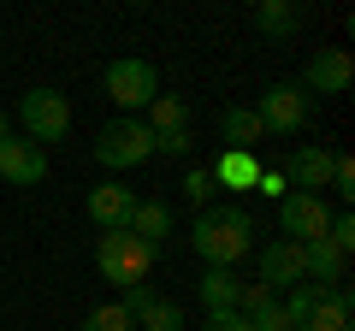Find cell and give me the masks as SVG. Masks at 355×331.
Returning <instances> with one entry per match:
<instances>
[{
    "mask_svg": "<svg viewBox=\"0 0 355 331\" xmlns=\"http://www.w3.org/2000/svg\"><path fill=\"white\" fill-rule=\"evenodd\" d=\"M196 142H190V130H172V136H154V160H184Z\"/></svg>",
    "mask_w": 355,
    "mask_h": 331,
    "instance_id": "obj_25",
    "label": "cell"
},
{
    "mask_svg": "<svg viewBox=\"0 0 355 331\" xmlns=\"http://www.w3.org/2000/svg\"><path fill=\"white\" fill-rule=\"evenodd\" d=\"M137 331H184V307H178L172 296H154L137 314Z\"/></svg>",
    "mask_w": 355,
    "mask_h": 331,
    "instance_id": "obj_21",
    "label": "cell"
},
{
    "mask_svg": "<svg viewBox=\"0 0 355 331\" xmlns=\"http://www.w3.org/2000/svg\"><path fill=\"white\" fill-rule=\"evenodd\" d=\"M6 142H12V118L0 113V148H6Z\"/></svg>",
    "mask_w": 355,
    "mask_h": 331,
    "instance_id": "obj_31",
    "label": "cell"
},
{
    "mask_svg": "<svg viewBox=\"0 0 355 331\" xmlns=\"http://www.w3.org/2000/svg\"><path fill=\"white\" fill-rule=\"evenodd\" d=\"M0 178L12 184V190H36V184L48 178V148H36V142L12 136L6 148H0Z\"/></svg>",
    "mask_w": 355,
    "mask_h": 331,
    "instance_id": "obj_12",
    "label": "cell"
},
{
    "mask_svg": "<svg viewBox=\"0 0 355 331\" xmlns=\"http://www.w3.org/2000/svg\"><path fill=\"white\" fill-rule=\"evenodd\" d=\"M249 331H291V319H284V307H279V296L261 307V314H249Z\"/></svg>",
    "mask_w": 355,
    "mask_h": 331,
    "instance_id": "obj_26",
    "label": "cell"
},
{
    "mask_svg": "<svg viewBox=\"0 0 355 331\" xmlns=\"http://www.w3.org/2000/svg\"><path fill=\"white\" fill-rule=\"evenodd\" d=\"M95 267H101L107 284L130 290V284H148V272H154V249H148V242H137L130 231H107L101 249H95Z\"/></svg>",
    "mask_w": 355,
    "mask_h": 331,
    "instance_id": "obj_5",
    "label": "cell"
},
{
    "mask_svg": "<svg viewBox=\"0 0 355 331\" xmlns=\"http://www.w3.org/2000/svg\"><path fill=\"white\" fill-rule=\"evenodd\" d=\"M184 195L196 202V213H202V207H214V178H207V172H190V178H184Z\"/></svg>",
    "mask_w": 355,
    "mask_h": 331,
    "instance_id": "obj_28",
    "label": "cell"
},
{
    "mask_svg": "<svg viewBox=\"0 0 355 331\" xmlns=\"http://www.w3.org/2000/svg\"><path fill=\"white\" fill-rule=\"evenodd\" d=\"M148 160H154V130L142 118L101 125V136H95V166L101 172H130V166H148Z\"/></svg>",
    "mask_w": 355,
    "mask_h": 331,
    "instance_id": "obj_3",
    "label": "cell"
},
{
    "mask_svg": "<svg viewBox=\"0 0 355 331\" xmlns=\"http://www.w3.org/2000/svg\"><path fill=\"white\" fill-rule=\"evenodd\" d=\"M101 89H107V101L119 107V118H142L148 113V101L160 95V71H154L148 60H113L101 71Z\"/></svg>",
    "mask_w": 355,
    "mask_h": 331,
    "instance_id": "obj_2",
    "label": "cell"
},
{
    "mask_svg": "<svg viewBox=\"0 0 355 331\" xmlns=\"http://www.w3.org/2000/svg\"><path fill=\"white\" fill-rule=\"evenodd\" d=\"M214 190H254V178H261V154H225L219 148V160H214Z\"/></svg>",
    "mask_w": 355,
    "mask_h": 331,
    "instance_id": "obj_17",
    "label": "cell"
},
{
    "mask_svg": "<svg viewBox=\"0 0 355 331\" xmlns=\"http://www.w3.org/2000/svg\"><path fill=\"white\" fill-rule=\"evenodd\" d=\"M219 142H225V154H254L266 142L261 118H254V107H225L219 113Z\"/></svg>",
    "mask_w": 355,
    "mask_h": 331,
    "instance_id": "obj_13",
    "label": "cell"
},
{
    "mask_svg": "<svg viewBox=\"0 0 355 331\" xmlns=\"http://www.w3.org/2000/svg\"><path fill=\"white\" fill-rule=\"evenodd\" d=\"M207 331H249L243 314H207Z\"/></svg>",
    "mask_w": 355,
    "mask_h": 331,
    "instance_id": "obj_30",
    "label": "cell"
},
{
    "mask_svg": "<svg viewBox=\"0 0 355 331\" xmlns=\"http://www.w3.org/2000/svg\"><path fill=\"white\" fill-rule=\"evenodd\" d=\"M190 249L207 260V267H237L243 255H254V225H249V213L243 207H202L196 213V225H190Z\"/></svg>",
    "mask_w": 355,
    "mask_h": 331,
    "instance_id": "obj_1",
    "label": "cell"
},
{
    "mask_svg": "<svg viewBox=\"0 0 355 331\" xmlns=\"http://www.w3.org/2000/svg\"><path fill=\"white\" fill-rule=\"evenodd\" d=\"M12 118H18V130H24V142L48 148V142H65V130H71V101H65L60 89H24Z\"/></svg>",
    "mask_w": 355,
    "mask_h": 331,
    "instance_id": "obj_4",
    "label": "cell"
},
{
    "mask_svg": "<svg viewBox=\"0 0 355 331\" xmlns=\"http://www.w3.org/2000/svg\"><path fill=\"white\" fill-rule=\"evenodd\" d=\"M130 237L148 242L154 255H160V242L172 237V207H166V202H137V213H130Z\"/></svg>",
    "mask_w": 355,
    "mask_h": 331,
    "instance_id": "obj_18",
    "label": "cell"
},
{
    "mask_svg": "<svg viewBox=\"0 0 355 331\" xmlns=\"http://www.w3.org/2000/svg\"><path fill=\"white\" fill-rule=\"evenodd\" d=\"M331 160H338L331 148L308 142V148H296L291 160L279 166V172H284V184H291V190H302V195H320V190H331Z\"/></svg>",
    "mask_w": 355,
    "mask_h": 331,
    "instance_id": "obj_11",
    "label": "cell"
},
{
    "mask_svg": "<svg viewBox=\"0 0 355 331\" xmlns=\"http://www.w3.org/2000/svg\"><path fill=\"white\" fill-rule=\"evenodd\" d=\"M279 231H284V242H314V237H326V231H331V202H326V195L291 190V195L279 202Z\"/></svg>",
    "mask_w": 355,
    "mask_h": 331,
    "instance_id": "obj_7",
    "label": "cell"
},
{
    "mask_svg": "<svg viewBox=\"0 0 355 331\" xmlns=\"http://www.w3.org/2000/svg\"><path fill=\"white\" fill-rule=\"evenodd\" d=\"M254 195H266V202H284V195H291V184H284L279 166H261V178H254Z\"/></svg>",
    "mask_w": 355,
    "mask_h": 331,
    "instance_id": "obj_24",
    "label": "cell"
},
{
    "mask_svg": "<svg viewBox=\"0 0 355 331\" xmlns=\"http://www.w3.org/2000/svg\"><path fill=\"white\" fill-rule=\"evenodd\" d=\"M83 213H89V225L101 231H130V213H137V195H130V184H119V178H107V184H95V190L83 195Z\"/></svg>",
    "mask_w": 355,
    "mask_h": 331,
    "instance_id": "obj_8",
    "label": "cell"
},
{
    "mask_svg": "<svg viewBox=\"0 0 355 331\" xmlns=\"http://www.w3.org/2000/svg\"><path fill=\"white\" fill-rule=\"evenodd\" d=\"M142 125H148L154 136L190 130V107H184V95H154V101H148V118H142Z\"/></svg>",
    "mask_w": 355,
    "mask_h": 331,
    "instance_id": "obj_20",
    "label": "cell"
},
{
    "mask_svg": "<svg viewBox=\"0 0 355 331\" xmlns=\"http://www.w3.org/2000/svg\"><path fill=\"white\" fill-rule=\"evenodd\" d=\"M254 267H261V278L254 284H266V290L279 296V290H291V284H308V267H302V242H266L261 255H254Z\"/></svg>",
    "mask_w": 355,
    "mask_h": 331,
    "instance_id": "obj_10",
    "label": "cell"
},
{
    "mask_svg": "<svg viewBox=\"0 0 355 331\" xmlns=\"http://www.w3.org/2000/svg\"><path fill=\"white\" fill-rule=\"evenodd\" d=\"M237 290H243V278L225 272V267H207L202 284H196V296H202L207 314H237Z\"/></svg>",
    "mask_w": 355,
    "mask_h": 331,
    "instance_id": "obj_16",
    "label": "cell"
},
{
    "mask_svg": "<svg viewBox=\"0 0 355 331\" xmlns=\"http://www.w3.org/2000/svg\"><path fill=\"white\" fill-rule=\"evenodd\" d=\"M266 302H272V290H266V284H243V290H237V314H243V319L261 314Z\"/></svg>",
    "mask_w": 355,
    "mask_h": 331,
    "instance_id": "obj_29",
    "label": "cell"
},
{
    "mask_svg": "<svg viewBox=\"0 0 355 331\" xmlns=\"http://www.w3.org/2000/svg\"><path fill=\"white\" fill-rule=\"evenodd\" d=\"M83 331H137V319L125 314V302H107V307H89Z\"/></svg>",
    "mask_w": 355,
    "mask_h": 331,
    "instance_id": "obj_23",
    "label": "cell"
},
{
    "mask_svg": "<svg viewBox=\"0 0 355 331\" xmlns=\"http://www.w3.org/2000/svg\"><path fill=\"white\" fill-rule=\"evenodd\" d=\"M302 267H308V284H320V290H331V284H343V272H349V260L331 249L326 237L302 242Z\"/></svg>",
    "mask_w": 355,
    "mask_h": 331,
    "instance_id": "obj_15",
    "label": "cell"
},
{
    "mask_svg": "<svg viewBox=\"0 0 355 331\" xmlns=\"http://www.w3.org/2000/svg\"><path fill=\"white\" fill-rule=\"evenodd\" d=\"M320 296H326V290H320V284H291V290H284V319H291V331H302L308 325V314H314V302H320Z\"/></svg>",
    "mask_w": 355,
    "mask_h": 331,
    "instance_id": "obj_22",
    "label": "cell"
},
{
    "mask_svg": "<svg viewBox=\"0 0 355 331\" xmlns=\"http://www.w3.org/2000/svg\"><path fill=\"white\" fill-rule=\"evenodd\" d=\"M349 77H355V60H349V48H320L314 60L302 65V95H343L349 89Z\"/></svg>",
    "mask_w": 355,
    "mask_h": 331,
    "instance_id": "obj_9",
    "label": "cell"
},
{
    "mask_svg": "<svg viewBox=\"0 0 355 331\" xmlns=\"http://www.w3.org/2000/svg\"><path fill=\"white\" fill-rule=\"evenodd\" d=\"M349 314H355L349 284H331V290L314 302V314H308V325H302V331H355V325H349Z\"/></svg>",
    "mask_w": 355,
    "mask_h": 331,
    "instance_id": "obj_14",
    "label": "cell"
},
{
    "mask_svg": "<svg viewBox=\"0 0 355 331\" xmlns=\"http://www.w3.org/2000/svg\"><path fill=\"white\" fill-rule=\"evenodd\" d=\"M254 118H261V130H272V136H296V130L308 125V95L302 83H266V95L254 101Z\"/></svg>",
    "mask_w": 355,
    "mask_h": 331,
    "instance_id": "obj_6",
    "label": "cell"
},
{
    "mask_svg": "<svg viewBox=\"0 0 355 331\" xmlns=\"http://www.w3.org/2000/svg\"><path fill=\"white\" fill-rule=\"evenodd\" d=\"M254 30L261 36H296L302 30V6H291V0H261L254 6Z\"/></svg>",
    "mask_w": 355,
    "mask_h": 331,
    "instance_id": "obj_19",
    "label": "cell"
},
{
    "mask_svg": "<svg viewBox=\"0 0 355 331\" xmlns=\"http://www.w3.org/2000/svg\"><path fill=\"white\" fill-rule=\"evenodd\" d=\"M331 190H338L343 202L355 195V160H349V154H338V160H331Z\"/></svg>",
    "mask_w": 355,
    "mask_h": 331,
    "instance_id": "obj_27",
    "label": "cell"
}]
</instances>
